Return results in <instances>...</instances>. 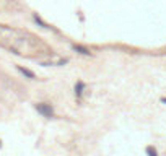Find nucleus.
<instances>
[{
  "label": "nucleus",
  "instance_id": "39448f33",
  "mask_svg": "<svg viewBox=\"0 0 166 156\" xmlns=\"http://www.w3.org/2000/svg\"><path fill=\"white\" fill-rule=\"evenodd\" d=\"M147 155H155V156H156V155H158V151L155 150V148L150 146V148H147Z\"/></svg>",
  "mask_w": 166,
  "mask_h": 156
},
{
  "label": "nucleus",
  "instance_id": "7ed1b4c3",
  "mask_svg": "<svg viewBox=\"0 0 166 156\" xmlns=\"http://www.w3.org/2000/svg\"><path fill=\"white\" fill-rule=\"evenodd\" d=\"M75 50H78L80 54H83V55H90V49H86V47H83V46H73Z\"/></svg>",
  "mask_w": 166,
  "mask_h": 156
},
{
  "label": "nucleus",
  "instance_id": "f03ea898",
  "mask_svg": "<svg viewBox=\"0 0 166 156\" xmlns=\"http://www.w3.org/2000/svg\"><path fill=\"white\" fill-rule=\"evenodd\" d=\"M85 88H86V85H85L82 80H78V81L75 83V96H77L78 99L83 96V93H85Z\"/></svg>",
  "mask_w": 166,
  "mask_h": 156
},
{
  "label": "nucleus",
  "instance_id": "20e7f679",
  "mask_svg": "<svg viewBox=\"0 0 166 156\" xmlns=\"http://www.w3.org/2000/svg\"><path fill=\"white\" fill-rule=\"evenodd\" d=\"M18 70H20L23 75H26L28 78H34V73L33 72H29V70H26V68H23V67H18Z\"/></svg>",
  "mask_w": 166,
  "mask_h": 156
},
{
  "label": "nucleus",
  "instance_id": "f257e3e1",
  "mask_svg": "<svg viewBox=\"0 0 166 156\" xmlns=\"http://www.w3.org/2000/svg\"><path fill=\"white\" fill-rule=\"evenodd\" d=\"M36 111L39 112L41 115L47 117V119L54 117V109H52V106H50V104H47V103H39V104H36Z\"/></svg>",
  "mask_w": 166,
  "mask_h": 156
}]
</instances>
